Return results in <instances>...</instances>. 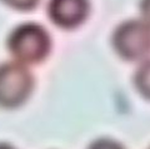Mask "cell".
Segmentation results:
<instances>
[{"mask_svg":"<svg viewBox=\"0 0 150 149\" xmlns=\"http://www.w3.org/2000/svg\"><path fill=\"white\" fill-rule=\"evenodd\" d=\"M50 36L41 25L25 23L16 26L8 39L9 52L18 63L36 64L48 57L50 52Z\"/></svg>","mask_w":150,"mask_h":149,"instance_id":"1","label":"cell"},{"mask_svg":"<svg viewBox=\"0 0 150 149\" xmlns=\"http://www.w3.org/2000/svg\"><path fill=\"white\" fill-rule=\"evenodd\" d=\"M112 46L128 62L146 60L150 55V25L143 19H130L116 28Z\"/></svg>","mask_w":150,"mask_h":149,"instance_id":"2","label":"cell"},{"mask_svg":"<svg viewBox=\"0 0 150 149\" xmlns=\"http://www.w3.org/2000/svg\"><path fill=\"white\" fill-rule=\"evenodd\" d=\"M34 88L26 65L18 62L0 64V106L16 108L25 103Z\"/></svg>","mask_w":150,"mask_h":149,"instance_id":"3","label":"cell"},{"mask_svg":"<svg viewBox=\"0 0 150 149\" xmlns=\"http://www.w3.org/2000/svg\"><path fill=\"white\" fill-rule=\"evenodd\" d=\"M48 14L51 21L63 29L83 24L89 14L88 0H50Z\"/></svg>","mask_w":150,"mask_h":149,"instance_id":"4","label":"cell"},{"mask_svg":"<svg viewBox=\"0 0 150 149\" xmlns=\"http://www.w3.org/2000/svg\"><path fill=\"white\" fill-rule=\"evenodd\" d=\"M134 84L139 94L150 100V59L139 65L134 75Z\"/></svg>","mask_w":150,"mask_h":149,"instance_id":"5","label":"cell"},{"mask_svg":"<svg viewBox=\"0 0 150 149\" xmlns=\"http://www.w3.org/2000/svg\"><path fill=\"white\" fill-rule=\"evenodd\" d=\"M1 1L5 3L8 6L16 9V10L29 11L38 5L39 0H1Z\"/></svg>","mask_w":150,"mask_h":149,"instance_id":"6","label":"cell"},{"mask_svg":"<svg viewBox=\"0 0 150 149\" xmlns=\"http://www.w3.org/2000/svg\"><path fill=\"white\" fill-rule=\"evenodd\" d=\"M88 149H125L120 143L108 138H100L93 142Z\"/></svg>","mask_w":150,"mask_h":149,"instance_id":"7","label":"cell"},{"mask_svg":"<svg viewBox=\"0 0 150 149\" xmlns=\"http://www.w3.org/2000/svg\"><path fill=\"white\" fill-rule=\"evenodd\" d=\"M140 11L143 15V20H145L150 25V0H142L140 1Z\"/></svg>","mask_w":150,"mask_h":149,"instance_id":"8","label":"cell"},{"mask_svg":"<svg viewBox=\"0 0 150 149\" xmlns=\"http://www.w3.org/2000/svg\"><path fill=\"white\" fill-rule=\"evenodd\" d=\"M0 149H15V148L11 147L10 144H6V143H0Z\"/></svg>","mask_w":150,"mask_h":149,"instance_id":"9","label":"cell"}]
</instances>
